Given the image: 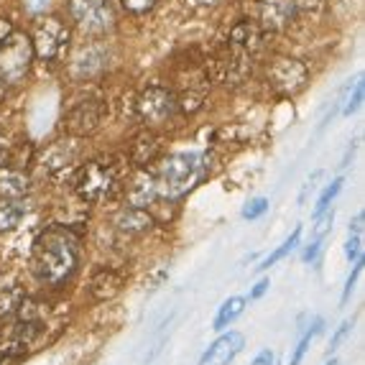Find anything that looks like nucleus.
<instances>
[{
    "mask_svg": "<svg viewBox=\"0 0 365 365\" xmlns=\"http://www.w3.org/2000/svg\"><path fill=\"white\" fill-rule=\"evenodd\" d=\"M297 16V0H261V13L256 24L263 31H279Z\"/></svg>",
    "mask_w": 365,
    "mask_h": 365,
    "instance_id": "12",
    "label": "nucleus"
},
{
    "mask_svg": "<svg viewBox=\"0 0 365 365\" xmlns=\"http://www.w3.org/2000/svg\"><path fill=\"white\" fill-rule=\"evenodd\" d=\"M31 46H34V54L41 56L43 61L59 59L69 46V29L54 16L38 19L36 26H34Z\"/></svg>",
    "mask_w": 365,
    "mask_h": 365,
    "instance_id": "7",
    "label": "nucleus"
},
{
    "mask_svg": "<svg viewBox=\"0 0 365 365\" xmlns=\"http://www.w3.org/2000/svg\"><path fill=\"white\" fill-rule=\"evenodd\" d=\"M46 6H49V0H26V8L34 13H41Z\"/></svg>",
    "mask_w": 365,
    "mask_h": 365,
    "instance_id": "37",
    "label": "nucleus"
},
{
    "mask_svg": "<svg viewBox=\"0 0 365 365\" xmlns=\"http://www.w3.org/2000/svg\"><path fill=\"white\" fill-rule=\"evenodd\" d=\"M79 268V237L67 225L46 227L31 248V271L43 287H64Z\"/></svg>",
    "mask_w": 365,
    "mask_h": 365,
    "instance_id": "1",
    "label": "nucleus"
},
{
    "mask_svg": "<svg viewBox=\"0 0 365 365\" xmlns=\"http://www.w3.org/2000/svg\"><path fill=\"white\" fill-rule=\"evenodd\" d=\"M123 287H125V276L120 271H115V268H100L90 281V297L95 302H110V299H115L123 292Z\"/></svg>",
    "mask_w": 365,
    "mask_h": 365,
    "instance_id": "15",
    "label": "nucleus"
},
{
    "mask_svg": "<svg viewBox=\"0 0 365 365\" xmlns=\"http://www.w3.org/2000/svg\"><path fill=\"white\" fill-rule=\"evenodd\" d=\"M207 166H210L207 153H197V151L171 153L153 171L158 182V195L169 197V200L187 195L189 189L197 187V182L207 174Z\"/></svg>",
    "mask_w": 365,
    "mask_h": 365,
    "instance_id": "2",
    "label": "nucleus"
},
{
    "mask_svg": "<svg viewBox=\"0 0 365 365\" xmlns=\"http://www.w3.org/2000/svg\"><path fill=\"white\" fill-rule=\"evenodd\" d=\"M128 205L135 210H146L148 205H153L158 197V182L153 171H135V177L130 179L128 189H125Z\"/></svg>",
    "mask_w": 365,
    "mask_h": 365,
    "instance_id": "13",
    "label": "nucleus"
},
{
    "mask_svg": "<svg viewBox=\"0 0 365 365\" xmlns=\"http://www.w3.org/2000/svg\"><path fill=\"white\" fill-rule=\"evenodd\" d=\"M69 16L87 34H105L115 24L108 0H69Z\"/></svg>",
    "mask_w": 365,
    "mask_h": 365,
    "instance_id": "10",
    "label": "nucleus"
},
{
    "mask_svg": "<svg viewBox=\"0 0 365 365\" xmlns=\"http://www.w3.org/2000/svg\"><path fill=\"white\" fill-rule=\"evenodd\" d=\"M13 34V26H11V21L8 19H0V43L6 41L8 36Z\"/></svg>",
    "mask_w": 365,
    "mask_h": 365,
    "instance_id": "36",
    "label": "nucleus"
},
{
    "mask_svg": "<svg viewBox=\"0 0 365 365\" xmlns=\"http://www.w3.org/2000/svg\"><path fill=\"white\" fill-rule=\"evenodd\" d=\"M118 227L128 235H140V232H148L153 227V217L146 212V210H135L128 207L123 210L120 217H118Z\"/></svg>",
    "mask_w": 365,
    "mask_h": 365,
    "instance_id": "21",
    "label": "nucleus"
},
{
    "mask_svg": "<svg viewBox=\"0 0 365 365\" xmlns=\"http://www.w3.org/2000/svg\"><path fill=\"white\" fill-rule=\"evenodd\" d=\"M345 256L350 263L355 261H363V237L360 235H350L345 243Z\"/></svg>",
    "mask_w": 365,
    "mask_h": 365,
    "instance_id": "28",
    "label": "nucleus"
},
{
    "mask_svg": "<svg viewBox=\"0 0 365 365\" xmlns=\"http://www.w3.org/2000/svg\"><path fill=\"white\" fill-rule=\"evenodd\" d=\"M319 250H322V240H312L309 248L302 253V258H304V263H314L317 256H319Z\"/></svg>",
    "mask_w": 365,
    "mask_h": 365,
    "instance_id": "32",
    "label": "nucleus"
},
{
    "mask_svg": "<svg viewBox=\"0 0 365 365\" xmlns=\"http://www.w3.org/2000/svg\"><path fill=\"white\" fill-rule=\"evenodd\" d=\"M156 156H158V140L151 133H140L133 140V146H130V158L138 166H143V164H151Z\"/></svg>",
    "mask_w": 365,
    "mask_h": 365,
    "instance_id": "23",
    "label": "nucleus"
},
{
    "mask_svg": "<svg viewBox=\"0 0 365 365\" xmlns=\"http://www.w3.org/2000/svg\"><path fill=\"white\" fill-rule=\"evenodd\" d=\"M360 274H363V261H355V263H353V271H350V276H347V281H345V289H342V297H340L342 304H345L347 299L353 297L355 284H358Z\"/></svg>",
    "mask_w": 365,
    "mask_h": 365,
    "instance_id": "27",
    "label": "nucleus"
},
{
    "mask_svg": "<svg viewBox=\"0 0 365 365\" xmlns=\"http://www.w3.org/2000/svg\"><path fill=\"white\" fill-rule=\"evenodd\" d=\"M74 158H77V143L74 138H67V140H56L51 143L41 156V166L46 171H59V169H67L69 164H74Z\"/></svg>",
    "mask_w": 365,
    "mask_h": 365,
    "instance_id": "16",
    "label": "nucleus"
},
{
    "mask_svg": "<svg viewBox=\"0 0 365 365\" xmlns=\"http://www.w3.org/2000/svg\"><path fill=\"white\" fill-rule=\"evenodd\" d=\"M266 212H268V200L266 197H256V200H250L243 207V220H258Z\"/></svg>",
    "mask_w": 365,
    "mask_h": 365,
    "instance_id": "26",
    "label": "nucleus"
},
{
    "mask_svg": "<svg viewBox=\"0 0 365 365\" xmlns=\"http://www.w3.org/2000/svg\"><path fill=\"white\" fill-rule=\"evenodd\" d=\"M105 115H108V103L105 100H79L64 115V130H67L69 138H85V135H92L103 125Z\"/></svg>",
    "mask_w": 365,
    "mask_h": 365,
    "instance_id": "8",
    "label": "nucleus"
},
{
    "mask_svg": "<svg viewBox=\"0 0 365 365\" xmlns=\"http://www.w3.org/2000/svg\"><path fill=\"white\" fill-rule=\"evenodd\" d=\"M360 103H363V79H355V95H350L345 103V108H342V115H353L355 110L360 108Z\"/></svg>",
    "mask_w": 365,
    "mask_h": 365,
    "instance_id": "29",
    "label": "nucleus"
},
{
    "mask_svg": "<svg viewBox=\"0 0 365 365\" xmlns=\"http://www.w3.org/2000/svg\"><path fill=\"white\" fill-rule=\"evenodd\" d=\"M245 347V335L243 332H237V329H227L212 345L202 353L200 365H230L237 355L243 353Z\"/></svg>",
    "mask_w": 365,
    "mask_h": 365,
    "instance_id": "11",
    "label": "nucleus"
},
{
    "mask_svg": "<svg viewBox=\"0 0 365 365\" xmlns=\"http://www.w3.org/2000/svg\"><path fill=\"white\" fill-rule=\"evenodd\" d=\"M0 138H3V128H0Z\"/></svg>",
    "mask_w": 365,
    "mask_h": 365,
    "instance_id": "42",
    "label": "nucleus"
},
{
    "mask_svg": "<svg viewBox=\"0 0 365 365\" xmlns=\"http://www.w3.org/2000/svg\"><path fill=\"white\" fill-rule=\"evenodd\" d=\"M299 243H302V227H294L292 235H289L287 240H284V243H281L279 248H276L274 253H271V256H268L266 261H263L261 266H258V271H266V268H271V266H276L279 261H284V258H287Z\"/></svg>",
    "mask_w": 365,
    "mask_h": 365,
    "instance_id": "24",
    "label": "nucleus"
},
{
    "mask_svg": "<svg viewBox=\"0 0 365 365\" xmlns=\"http://www.w3.org/2000/svg\"><path fill=\"white\" fill-rule=\"evenodd\" d=\"M197 3H202V6H212V3H217V0H197Z\"/></svg>",
    "mask_w": 365,
    "mask_h": 365,
    "instance_id": "39",
    "label": "nucleus"
},
{
    "mask_svg": "<svg viewBox=\"0 0 365 365\" xmlns=\"http://www.w3.org/2000/svg\"><path fill=\"white\" fill-rule=\"evenodd\" d=\"M0 365H8V358H6V355H0Z\"/></svg>",
    "mask_w": 365,
    "mask_h": 365,
    "instance_id": "41",
    "label": "nucleus"
},
{
    "mask_svg": "<svg viewBox=\"0 0 365 365\" xmlns=\"http://www.w3.org/2000/svg\"><path fill=\"white\" fill-rule=\"evenodd\" d=\"M353 324H355L353 319H345V322H342L340 327L335 329V335H332V340H329V355L335 353L337 347L342 345V340H345V337L350 335V332H353Z\"/></svg>",
    "mask_w": 365,
    "mask_h": 365,
    "instance_id": "30",
    "label": "nucleus"
},
{
    "mask_svg": "<svg viewBox=\"0 0 365 365\" xmlns=\"http://www.w3.org/2000/svg\"><path fill=\"white\" fill-rule=\"evenodd\" d=\"M322 332H324V319H322V317H314V319L309 322V327H307L304 332H302V337L297 340V345H294L292 358H289V365H302V363H304L312 342L322 335Z\"/></svg>",
    "mask_w": 365,
    "mask_h": 365,
    "instance_id": "20",
    "label": "nucleus"
},
{
    "mask_svg": "<svg viewBox=\"0 0 365 365\" xmlns=\"http://www.w3.org/2000/svg\"><path fill=\"white\" fill-rule=\"evenodd\" d=\"M179 103H177V95L166 87H146V90L140 92L138 103H135V110H138V118L146 125H164L166 120L174 118L177 113Z\"/></svg>",
    "mask_w": 365,
    "mask_h": 365,
    "instance_id": "9",
    "label": "nucleus"
},
{
    "mask_svg": "<svg viewBox=\"0 0 365 365\" xmlns=\"http://www.w3.org/2000/svg\"><path fill=\"white\" fill-rule=\"evenodd\" d=\"M245 304H248V299L245 297H230L225 299L222 304H220L217 314L212 319V329L215 332H225L232 322H237L240 317L245 314Z\"/></svg>",
    "mask_w": 365,
    "mask_h": 365,
    "instance_id": "19",
    "label": "nucleus"
},
{
    "mask_svg": "<svg viewBox=\"0 0 365 365\" xmlns=\"http://www.w3.org/2000/svg\"><path fill=\"white\" fill-rule=\"evenodd\" d=\"M261 38H263V29L256 21H240V24L230 31L227 41L240 46V49H245L248 54H253V51L261 46Z\"/></svg>",
    "mask_w": 365,
    "mask_h": 365,
    "instance_id": "17",
    "label": "nucleus"
},
{
    "mask_svg": "<svg viewBox=\"0 0 365 365\" xmlns=\"http://www.w3.org/2000/svg\"><path fill=\"white\" fill-rule=\"evenodd\" d=\"M342 184H345V179H342V177H337L335 182L329 184V187L324 189L322 195H319V200H317L314 217H319V215H322V212H327V210H329V205H332V202H335V197L342 192Z\"/></svg>",
    "mask_w": 365,
    "mask_h": 365,
    "instance_id": "25",
    "label": "nucleus"
},
{
    "mask_svg": "<svg viewBox=\"0 0 365 365\" xmlns=\"http://www.w3.org/2000/svg\"><path fill=\"white\" fill-rule=\"evenodd\" d=\"M29 177L19 169L0 171V200H24L29 195Z\"/></svg>",
    "mask_w": 365,
    "mask_h": 365,
    "instance_id": "18",
    "label": "nucleus"
},
{
    "mask_svg": "<svg viewBox=\"0 0 365 365\" xmlns=\"http://www.w3.org/2000/svg\"><path fill=\"white\" fill-rule=\"evenodd\" d=\"M307 82H309V69L304 61L292 56H276L268 64V85L284 98H297L299 92L307 90Z\"/></svg>",
    "mask_w": 365,
    "mask_h": 365,
    "instance_id": "6",
    "label": "nucleus"
},
{
    "mask_svg": "<svg viewBox=\"0 0 365 365\" xmlns=\"http://www.w3.org/2000/svg\"><path fill=\"white\" fill-rule=\"evenodd\" d=\"M250 365H276V355L271 353V350H261V353L253 358V363Z\"/></svg>",
    "mask_w": 365,
    "mask_h": 365,
    "instance_id": "34",
    "label": "nucleus"
},
{
    "mask_svg": "<svg viewBox=\"0 0 365 365\" xmlns=\"http://www.w3.org/2000/svg\"><path fill=\"white\" fill-rule=\"evenodd\" d=\"M123 8L130 13H148L153 6H156V0H120Z\"/></svg>",
    "mask_w": 365,
    "mask_h": 365,
    "instance_id": "31",
    "label": "nucleus"
},
{
    "mask_svg": "<svg viewBox=\"0 0 365 365\" xmlns=\"http://www.w3.org/2000/svg\"><path fill=\"white\" fill-rule=\"evenodd\" d=\"M108 64V56H105V49L100 46H82L77 54L69 61V72H72L74 79H92L95 74H100Z\"/></svg>",
    "mask_w": 365,
    "mask_h": 365,
    "instance_id": "14",
    "label": "nucleus"
},
{
    "mask_svg": "<svg viewBox=\"0 0 365 365\" xmlns=\"http://www.w3.org/2000/svg\"><path fill=\"white\" fill-rule=\"evenodd\" d=\"M26 215H29V205H24L21 200H0V232L16 230Z\"/></svg>",
    "mask_w": 365,
    "mask_h": 365,
    "instance_id": "22",
    "label": "nucleus"
},
{
    "mask_svg": "<svg viewBox=\"0 0 365 365\" xmlns=\"http://www.w3.org/2000/svg\"><path fill=\"white\" fill-rule=\"evenodd\" d=\"M245 49L235 46V43L227 41L225 46H220L207 61V77L215 82H222V85H240L245 82V77L250 74L253 61Z\"/></svg>",
    "mask_w": 365,
    "mask_h": 365,
    "instance_id": "5",
    "label": "nucleus"
},
{
    "mask_svg": "<svg viewBox=\"0 0 365 365\" xmlns=\"http://www.w3.org/2000/svg\"><path fill=\"white\" fill-rule=\"evenodd\" d=\"M118 184H120V171L110 158H95L77 171L74 179V192L82 202L98 205L108 197L115 195Z\"/></svg>",
    "mask_w": 365,
    "mask_h": 365,
    "instance_id": "3",
    "label": "nucleus"
},
{
    "mask_svg": "<svg viewBox=\"0 0 365 365\" xmlns=\"http://www.w3.org/2000/svg\"><path fill=\"white\" fill-rule=\"evenodd\" d=\"M34 46L26 34L13 31L6 41L0 43V98H6L13 87H19L31 69Z\"/></svg>",
    "mask_w": 365,
    "mask_h": 365,
    "instance_id": "4",
    "label": "nucleus"
},
{
    "mask_svg": "<svg viewBox=\"0 0 365 365\" xmlns=\"http://www.w3.org/2000/svg\"><path fill=\"white\" fill-rule=\"evenodd\" d=\"M363 222H365V215L358 212L353 222H350V235H360V237H363Z\"/></svg>",
    "mask_w": 365,
    "mask_h": 365,
    "instance_id": "35",
    "label": "nucleus"
},
{
    "mask_svg": "<svg viewBox=\"0 0 365 365\" xmlns=\"http://www.w3.org/2000/svg\"><path fill=\"white\" fill-rule=\"evenodd\" d=\"M8 156H11V151H8L6 143H0V169L8 164Z\"/></svg>",
    "mask_w": 365,
    "mask_h": 365,
    "instance_id": "38",
    "label": "nucleus"
},
{
    "mask_svg": "<svg viewBox=\"0 0 365 365\" xmlns=\"http://www.w3.org/2000/svg\"><path fill=\"white\" fill-rule=\"evenodd\" d=\"M324 365H342V363H340V360H337V358H332V360H327V363H324Z\"/></svg>",
    "mask_w": 365,
    "mask_h": 365,
    "instance_id": "40",
    "label": "nucleus"
},
{
    "mask_svg": "<svg viewBox=\"0 0 365 365\" xmlns=\"http://www.w3.org/2000/svg\"><path fill=\"white\" fill-rule=\"evenodd\" d=\"M268 287H271V281H268V279H261V281L256 284V287L250 289V297H248V299H250V302H256V299H261L263 294L268 292Z\"/></svg>",
    "mask_w": 365,
    "mask_h": 365,
    "instance_id": "33",
    "label": "nucleus"
}]
</instances>
